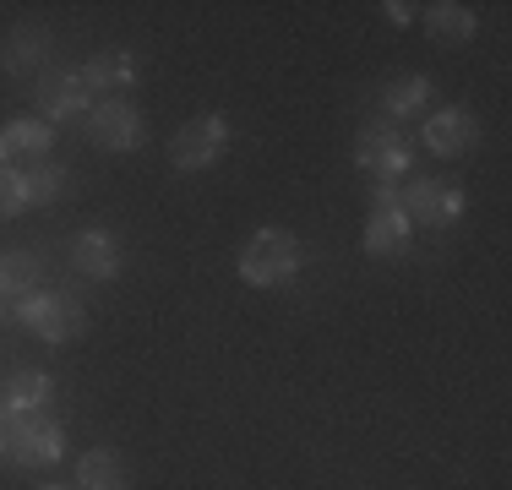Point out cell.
Masks as SVG:
<instances>
[{
    "mask_svg": "<svg viewBox=\"0 0 512 490\" xmlns=\"http://www.w3.org/2000/svg\"><path fill=\"white\" fill-rule=\"evenodd\" d=\"M44 55H50V28L44 22H17L0 39V71H11V77H28L33 66H44Z\"/></svg>",
    "mask_w": 512,
    "mask_h": 490,
    "instance_id": "obj_12",
    "label": "cell"
},
{
    "mask_svg": "<svg viewBox=\"0 0 512 490\" xmlns=\"http://www.w3.org/2000/svg\"><path fill=\"white\" fill-rule=\"evenodd\" d=\"M300 262H306V251H300V240L289 229H256L246 240V251H240V284L284 289L300 273Z\"/></svg>",
    "mask_w": 512,
    "mask_h": 490,
    "instance_id": "obj_1",
    "label": "cell"
},
{
    "mask_svg": "<svg viewBox=\"0 0 512 490\" xmlns=\"http://www.w3.org/2000/svg\"><path fill=\"white\" fill-rule=\"evenodd\" d=\"M88 131H93L99 147H109V153H137L142 137H148L142 115L126 104V98H99V104L88 109Z\"/></svg>",
    "mask_w": 512,
    "mask_h": 490,
    "instance_id": "obj_9",
    "label": "cell"
},
{
    "mask_svg": "<svg viewBox=\"0 0 512 490\" xmlns=\"http://www.w3.org/2000/svg\"><path fill=\"white\" fill-rule=\"evenodd\" d=\"M44 490H71V485H44Z\"/></svg>",
    "mask_w": 512,
    "mask_h": 490,
    "instance_id": "obj_24",
    "label": "cell"
},
{
    "mask_svg": "<svg viewBox=\"0 0 512 490\" xmlns=\"http://www.w3.org/2000/svg\"><path fill=\"white\" fill-rule=\"evenodd\" d=\"M6 420H11V409L0 403V452H6Z\"/></svg>",
    "mask_w": 512,
    "mask_h": 490,
    "instance_id": "obj_23",
    "label": "cell"
},
{
    "mask_svg": "<svg viewBox=\"0 0 512 490\" xmlns=\"http://www.w3.org/2000/svg\"><path fill=\"white\" fill-rule=\"evenodd\" d=\"M71 267H77L82 278H115L120 273V240L104 235V229H88L77 245H71Z\"/></svg>",
    "mask_w": 512,
    "mask_h": 490,
    "instance_id": "obj_14",
    "label": "cell"
},
{
    "mask_svg": "<svg viewBox=\"0 0 512 490\" xmlns=\"http://www.w3.org/2000/svg\"><path fill=\"white\" fill-rule=\"evenodd\" d=\"M382 11H387V22H398V28H404V22H409L414 11H420V6H409V0H387Z\"/></svg>",
    "mask_w": 512,
    "mask_h": 490,
    "instance_id": "obj_22",
    "label": "cell"
},
{
    "mask_svg": "<svg viewBox=\"0 0 512 490\" xmlns=\"http://www.w3.org/2000/svg\"><path fill=\"white\" fill-rule=\"evenodd\" d=\"M398 207H404V218L420 224V229H447L463 213V191L453 186V180L420 175V180H409V186L398 191Z\"/></svg>",
    "mask_w": 512,
    "mask_h": 490,
    "instance_id": "obj_8",
    "label": "cell"
},
{
    "mask_svg": "<svg viewBox=\"0 0 512 490\" xmlns=\"http://www.w3.org/2000/svg\"><path fill=\"white\" fill-rule=\"evenodd\" d=\"M425 33L442 44H469L474 39V11L458 6V0H436V6H425Z\"/></svg>",
    "mask_w": 512,
    "mask_h": 490,
    "instance_id": "obj_15",
    "label": "cell"
},
{
    "mask_svg": "<svg viewBox=\"0 0 512 490\" xmlns=\"http://www.w3.org/2000/svg\"><path fill=\"white\" fill-rule=\"evenodd\" d=\"M355 164L371 186H393V180L409 175V137L393 126V120H371L360 126V142H355Z\"/></svg>",
    "mask_w": 512,
    "mask_h": 490,
    "instance_id": "obj_3",
    "label": "cell"
},
{
    "mask_svg": "<svg viewBox=\"0 0 512 490\" xmlns=\"http://www.w3.org/2000/svg\"><path fill=\"white\" fill-rule=\"evenodd\" d=\"M50 392H55V382L44 371H17L6 382V398H0V403H6L11 414H33V409H44V403H50Z\"/></svg>",
    "mask_w": 512,
    "mask_h": 490,
    "instance_id": "obj_18",
    "label": "cell"
},
{
    "mask_svg": "<svg viewBox=\"0 0 512 490\" xmlns=\"http://www.w3.org/2000/svg\"><path fill=\"white\" fill-rule=\"evenodd\" d=\"M17 322L28 327V333H39L44 343H77L88 333V305L77 300L71 289H33L28 300L17 305Z\"/></svg>",
    "mask_w": 512,
    "mask_h": 490,
    "instance_id": "obj_2",
    "label": "cell"
},
{
    "mask_svg": "<svg viewBox=\"0 0 512 490\" xmlns=\"http://www.w3.org/2000/svg\"><path fill=\"white\" fill-rule=\"evenodd\" d=\"M420 142L431 147L436 158H458V153H469V147L480 142V115H474V109H463V104L436 109V115L425 120Z\"/></svg>",
    "mask_w": 512,
    "mask_h": 490,
    "instance_id": "obj_10",
    "label": "cell"
},
{
    "mask_svg": "<svg viewBox=\"0 0 512 490\" xmlns=\"http://www.w3.org/2000/svg\"><path fill=\"white\" fill-rule=\"evenodd\" d=\"M93 98L99 93L88 88L82 66H44L39 71V120L44 126H66V120L88 115Z\"/></svg>",
    "mask_w": 512,
    "mask_h": 490,
    "instance_id": "obj_5",
    "label": "cell"
},
{
    "mask_svg": "<svg viewBox=\"0 0 512 490\" xmlns=\"http://www.w3.org/2000/svg\"><path fill=\"white\" fill-rule=\"evenodd\" d=\"M60 452H66V431H60L44 409L11 414V420H6V458L17 463V469H44V463H60Z\"/></svg>",
    "mask_w": 512,
    "mask_h": 490,
    "instance_id": "obj_4",
    "label": "cell"
},
{
    "mask_svg": "<svg viewBox=\"0 0 512 490\" xmlns=\"http://www.w3.org/2000/svg\"><path fill=\"white\" fill-rule=\"evenodd\" d=\"M17 213H22V180H17V169L0 164V224L17 218Z\"/></svg>",
    "mask_w": 512,
    "mask_h": 490,
    "instance_id": "obj_21",
    "label": "cell"
},
{
    "mask_svg": "<svg viewBox=\"0 0 512 490\" xmlns=\"http://www.w3.org/2000/svg\"><path fill=\"white\" fill-rule=\"evenodd\" d=\"M17 180H22V207H44L60 196V186H66V169H60L55 158H44V164L17 169Z\"/></svg>",
    "mask_w": 512,
    "mask_h": 490,
    "instance_id": "obj_17",
    "label": "cell"
},
{
    "mask_svg": "<svg viewBox=\"0 0 512 490\" xmlns=\"http://www.w3.org/2000/svg\"><path fill=\"white\" fill-rule=\"evenodd\" d=\"M414 240V224L404 218V207H398V191L393 186H371V218H365V256H376V262H393V256H404Z\"/></svg>",
    "mask_w": 512,
    "mask_h": 490,
    "instance_id": "obj_6",
    "label": "cell"
},
{
    "mask_svg": "<svg viewBox=\"0 0 512 490\" xmlns=\"http://www.w3.org/2000/svg\"><path fill=\"white\" fill-rule=\"evenodd\" d=\"M44 278V262L33 251H0V294H33Z\"/></svg>",
    "mask_w": 512,
    "mask_h": 490,
    "instance_id": "obj_19",
    "label": "cell"
},
{
    "mask_svg": "<svg viewBox=\"0 0 512 490\" xmlns=\"http://www.w3.org/2000/svg\"><path fill=\"white\" fill-rule=\"evenodd\" d=\"M425 98H431V77H425V71H404V77H393L382 88V104H387V115H414V109L425 104Z\"/></svg>",
    "mask_w": 512,
    "mask_h": 490,
    "instance_id": "obj_20",
    "label": "cell"
},
{
    "mask_svg": "<svg viewBox=\"0 0 512 490\" xmlns=\"http://www.w3.org/2000/svg\"><path fill=\"white\" fill-rule=\"evenodd\" d=\"M137 55L131 49H104V55H93L88 66H82V77H88V88L93 93H104V98H115V93H126L131 82H137Z\"/></svg>",
    "mask_w": 512,
    "mask_h": 490,
    "instance_id": "obj_13",
    "label": "cell"
},
{
    "mask_svg": "<svg viewBox=\"0 0 512 490\" xmlns=\"http://www.w3.org/2000/svg\"><path fill=\"white\" fill-rule=\"evenodd\" d=\"M50 142H55V126H44L39 115H22V120H11V126H0V164L6 169L44 164V158H50Z\"/></svg>",
    "mask_w": 512,
    "mask_h": 490,
    "instance_id": "obj_11",
    "label": "cell"
},
{
    "mask_svg": "<svg viewBox=\"0 0 512 490\" xmlns=\"http://www.w3.org/2000/svg\"><path fill=\"white\" fill-rule=\"evenodd\" d=\"M224 147H229V120L224 115H197L175 131V142H169V169L197 175V169L224 158Z\"/></svg>",
    "mask_w": 512,
    "mask_h": 490,
    "instance_id": "obj_7",
    "label": "cell"
},
{
    "mask_svg": "<svg viewBox=\"0 0 512 490\" xmlns=\"http://www.w3.org/2000/svg\"><path fill=\"white\" fill-rule=\"evenodd\" d=\"M126 463H120V452L109 447H93L88 458L77 463V490H126Z\"/></svg>",
    "mask_w": 512,
    "mask_h": 490,
    "instance_id": "obj_16",
    "label": "cell"
}]
</instances>
